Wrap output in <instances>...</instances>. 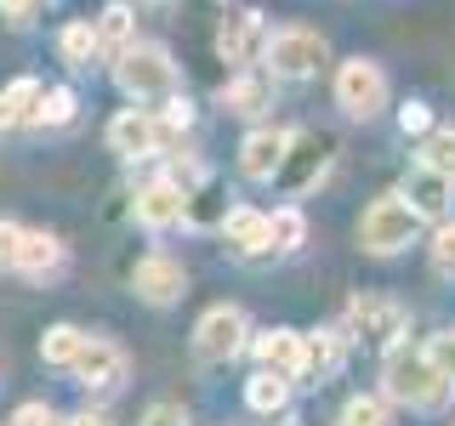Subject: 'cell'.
Here are the masks:
<instances>
[{"label": "cell", "mask_w": 455, "mask_h": 426, "mask_svg": "<svg viewBox=\"0 0 455 426\" xmlns=\"http://www.w3.org/2000/svg\"><path fill=\"white\" fill-rule=\"evenodd\" d=\"M381 398L404 409H421V415H438V409L455 398V381L433 364L427 347H410V341H393L387 364H381Z\"/></svg>", "instance_id": "obj_1"}, {"label": "cell", "mask_w": 455, "mask_h": 426, "mask_svg": "<svg viewBox=\"0 0 455 426\" xmlns=\"http://www.w3.org/2000/svg\"><path fill=\"white\" fill-rule=\"evenodd\" d=\"M114 80H120V91L132 103H165V97H177V63H171L165 46H148V40H137V46H125L114 57Z\"/></svg>", "instance_id": "obj_2"}, {"label": "cell", "mask_w": 455, "mask_h": 426, "mask_svg": "<svg viewBox=\"0 0 455 426\" xmlns=\"http://www.w3.org/2000/svg\"><path fill=\"white\" fill-rule=\"evenodd\" d=\"M331 63V46H324L319 28H274L262 35V68L274 80H313Z\"/></svg>", "instance_id": "obj_3"}, {"label": "cell", "mask_w": 455, "mask_h": 426, "mask_svg": "<svg viewBox=\"0 0 455 426\" xmlns=\"http://www.w3.org/2000/svg\"><path fill=\"white\" fill-rule=\"evenodd\" d=\"M331 160H336V142L324 131H291V148H284V160L274 170V188L284 199H302L331 177Z\"/></svg>", "instance_id": "obj_4"}, {"label": "cell", "mask_w": 455, "mask_h": 426, "mask_svg": "<svg viewBox=\"0 0 455 426\" xmlns=\"http://www.w3.org/2000/svg\"><path fill=\"white\" fill-rule=\"evenodd\" d=\"M421 233V217L404 205V193H381L376 205L359 217V250L370 256H398L410 250V239Z\"/></svg>", "instance_id": "obj_5"}, {"label": "cell", "mask_w": 455, "mask_h": 426, "mask_svg": "<svg viewBox=\"0 0 455 426\" xmlns=\"http://www.w3.org/2000/svg\"><path fill=\"white\" fill-rule=\"evenodd\" d=\"M245 347H251V319H245V307H234V302L211 307L205 319L194 324V359L199 364H234Z\"/></svg>", "instance_id": "obj_6"}, {"label": "cell", "mask_w": 455, "mask_h": 426, "mask_svg": "<svg viewBox=\"0 0 455 426\" xmlns=\"http://www.w3.org/2000/svg\"><path fill=\"white\" fill-rule=\"evenodd\" d=\"M336 108L347 114V120H376V114L387 108V75H381V63L347 57V63L336 68Z\"/></svg>", "instance_id": "obj_7"}, {"label": "cell", "mask_w": 455, "mask_h": 426, "mask_svg": "<svg viewBox=\"0 0 455 426\" xmlns=\"http://www.w3.org/2000/svg\"><path fill=\"white\" fill-rule=\"evenodd\" d=\"M68 375H75L85 392H120L125 375H132V359H125L120 341L85 335V347H80V359H75V369H68Z\"/></svg>", "instance_id": "obj_8"}, {"label": "cell", "mask_w": 455, "mask_h": 426, "mask_svg": "<svg viewBox=\"0 0 455 426\" xmlns=\"http://www.w3.org/2000/svg\"><path fill=\"white\" fill-rule=\"evenodd\" d=\"M108 148L120 154V160H154V154L165 148V131L148 108H125V114L108 120Z\"/></svg>", "instance_id": "obj_9"}, {"label": "cell", "mask_w": 455, "mask_h": 426, "mask_svg": "<svg viewBox=\"0 0 455 426\" xmlns=\"http://www.w3.org/2000/svg\"><path fill=\"white\" fill-rule=\"evenodd\" d=\"M132 290L142 302H154V307H171V302H182V290H188V273H182L177 256L154 250V256H142L132 267Z\"/></svg>", "instance_id": "obj_10"}, {"label": "cell", "mask_w": 455, "mask_h": 426, "mask_svg": "<svg viewBox=\"0 0 455 426\" xmlns=\"http://www.w3.org/2000/svg\"><path fill=\"white\" fill-rule=\"evenodd\" d=\"M251 347H256V364L262 369H274V375H284L296 387L302 381V369H307V335L302 330H262V335H251Z\"/></svg>", "instance_id": "obj_11"}, {"label": "cell", "mask_w": 455, "mask_h": 426, "mask_svg": "<svg viewBox=\"0 0 455 426\" xmlns=\"http://www.w3.org/2000/svg\"><path fill=\"white\" fill-rule=\"evenodd\" d=\"M347 324H353V335L370 341V347H393V341L404 335V307L387 302V296H359V302L347 307Z\"/></svg>", "instance_id": "obj_12"}, {"label": "cell", "mask_w": 455, "mask_h": 426, "mask_svg": "<svg viewBox=\"0 0 455 426\" xmlns=\"http://www.w3.org/2000/svg\"><path fill=\"white\" fill-rule=\"evenodd\" d=\"M132 210H137V222L148 227V233H165V227L182 222V210H188V193H182L171 177H160V182H148V188H137Z\"/></svg>", "instance_id": "obj_13"}, {"label": "cell", "mask_w": 455, "mask_h": 426, "mask_svg": "<svg viewBox=\"0 0 455 426\" xmlns=\"http://www.w3.org/2000/svg\"><path fill=\"white\" fill-rule=\"evenodd\" d=\"M398 193H404V205H410V210H416V217L427 222V217H450L455 182L444 177V170H433V165H416V170L404 177V188H398Z\"/></svg>", "instance_id": "obj_14"}, {"label": "cell", "mask_w": 455, "mask_h": 426, "mask_svg": "<svg viewBox=\"0 0 455 426\" xmlns=\"http://www.w3.org/2000/svg\"><path fill=\"white\" fill-rule=\"evenodd\" d=\"M284 148H291V131H279V125H262V131H251L245 148H239V170H245L251 182H274Z\"/></svg>", "instance_id": "obj_15"}, {"label": "cell", "mask_w": 455, "mask_h": 426, "mask_svg": "<svg viewBox=\"0 0 455 426\" xmlns=\"http://www.w3.org/2000/svg\"><path fill=\"white\" fill-rule=\"evenodd\" d=\"M12 273H23V279H57V273H63V239H57V233H28V227H23L18 267H12Z\"/></svg>", "instance_id": "obj_16"}, {"label": "cell", "mask_w": 455, "mask_h": 426, "mask_svg": "<svg viewBox=\"0 0 455 426\" xmlns=\"http://www.w3.org/2000/svg\"><path fill=\"white\" fill-rule=\"evenodd\" d=\"M222 239H228V250H234V256L274 250V245H267V217H262V210H251V205H234L222 217Z\"/></svg>", "instance_id": "obj_17"}, {"label": "cell", "mask_w": 455, "mask_h": 426, "mask_svg": "<svg viewBox=\"0 0 455 426\" xmlns=\"http://www.w3.org/2000/svg\"><path fill=\"white\" fill-rule=\"evenodd\" d=\"M222 103H228V114H262L267 103H274V75H256V68H245V75H234L222 85Z\"/></svg>", "instance_id": "obj_18"}, {"label": "cell", "mask_w": 455, "mask_h": 426, "mask_svg": "<svg viewBox=\"0 0 455 426\" xmlns=\"http://www.w3.org/2000/svg\"><path fill=\"white\" fill-rule=\"evenodd\" d=\"M97 51H108V57H120L125 46H137V12L125 6V0H114V6L97 12Z\"/></svg>", "instance_id": "obj_19"}, {"label": "cell", "mask_w": 455, "mask_h": 426, "mask_svg": "<svg viewBox=\"0 0 455 426\" xmlns=\"http://www.w3.org/2000/svg\"><path fill=\"white\" fill-rule=\"evenodd\" d=\"M40 97H46V85L40 80H12L6 91H0V131H12V125H35L40 114Z\"/></svg>", "instance_id": "obj_20"}, {"label": "cell", "mask_w": 455, "mask_h": 426, "mask_svg": "<svg viewBox=\"0 0 455 426\" xmlns=\"http://www.w3.org/2000/svg\"><path fill=\"white\" fill-rule=\"evenodd\" d=\"M228 188L217 177H199V188H188V210H182V222L188 227H222V217H228Z\"/></svg>", "instance_id": "obj_21"}, {"label": "cell", "mask_w": 455, "mask_h": 426, "mask_svg": "<svg viewBox=\"0 0 455 426\" xmlns=\"http://www.w3.org/2000/svg\"><path fill=\"white\" fill-rule=\"evenodd\" d=\"M245 404L256 409V415H284L291 409V381L284 375H274V369H256V375L245 381Z\"/></svg>", "instance_id": "obj_22"}, {"label": "cell", "mask_w": 455, "mask_h": 426, "mask_svg": "<svg viewBox=\"0 0 455 426\" xmlns=\"http://www.w3.org/2000/svg\"><path fill=\"white\" fill-rule=\"evenodd\" d=\"M341 330H313L307 335V369H302V381H331L336 369H341Z\"/></svg>", "instance_id": "obj_23"}, {"label": "cell", "mask_w": 455, "mask_h": 426, "mask_svg": "<svg viewBox=\"0 0 455 426\" xmlns=\"http://www.w3.org/2000/svg\"><path fill=\"white\" fill-rule=\"evenodd\" d=\"M80 347H85V330H80V324H52V330L40 335V359H46L52 369H75Z\"/></svg>", "instance_id": "obj_24"}, {"label": "cell", "mask_w": 455, "mask_h": 426, "mask_svg": "<svg viewBox=\"0 0 455 426\" xmlns=\"http://www.w3.org/2000/svg\"><path fill=\"white\" fill-rule=\"evenodd\" d=\"M256 35H262L256 12H239V18H228V23H222L217 46H222V57H228V63H251V46H256Z\"/></svg>", "instance_id": "obj_25"}, {"label": "cell", "mask_w": 455, "mask_h": 426, "mask_svg": "<svg viewBox=\"0 0 455 426\" xmlns=\"http://www.w3.org/2000/svg\"><path fill=\"white\" fill-rule=\"evenodd\" d=\"M302 239H307V217H302L296 205H279L274 217H267V245H274L279 256L302 250Z\"/></svg>", "instance_id": "obj_26"}, {"label": "cell", "mask_w": 455, "mask_h": 426, "mask_svg": "<svg viewBox=\"0 0 455 426\" xmlns=\"http://www.w3.org/2000/svg\"><path fill=\"white\" fill-rule=\"evenodd\" d=\"M336 426H393V404L381 392H359L341 404V421Z\"/></svg>", "instance_id": "obj_27"}, {"label": "cell", "mask_w": 455, "mask_h": 426, "mask_svg": "<svg viewBox=\"0 0 455 426\" xmlns=\"http://www.w3.org/2000/svg\"><path fill=\"white\" fill-rule=\"evenodd\" d=\"M57 51H63L68 68H92V51H97V28L92 23H68L57 35Z\"/></svg>", "instance_id": "obj_28"}, {"label": "cell", "mask_w": 455, "mask_h": 426, "mask_svg": "<svg viewBox=\"0 0 455 426\" xmlns=\"http://www.w3.org/2000/svg\"><path fill=\"white\" fill-rule=\"evenodd\" d=\"M421 165H433V170H444V177L455 182V125H433L421 142Z\"/></svg>", "instance_id": "obj_29"}, {"label": "cell", "mask_w": 455, "mask_h": 426, "mask_svg": "<svg viewBox=\"0 0 455 426\" xmlns=\"http://www.w3.org/2000/svg\"><path fill=\"white\" fill-rule=\"evenodd\" d=\"M75 91H68V85H57V91H46L40 97V114H35V125H68L75 120Z\"/></svg>", "instance_id": "obj_30"}, {"label": "cell", "mask_w": 455, "mask_h": 426, "mask_svg": "<svg viewBox=\"0 0 455 426\" xmlns=\"http://www.w3.org/2000/svg\"><path fill=\"white\" fill-rule=\"evenodd\" d=\"M154 120H160V131H165V142H171V137H182V131L194 125V103L177 91V97H165V103H160V114H154Z\"/></svg>", "instance_id": "obj_31"}, {"label": "cell", "mask_w": 455, "mask_h": 426, "mask_svg": "<svg viewBox=\"0 0 455 426\" xmlns=\"http://www.w3.org/2000/svg\"><path fill=\"white\" fill-rule=\"evenodd\" d=\"M433 273L455 279V222H438V233H433Z\"/></svg>", "instance_id": "obj_32"}, {"label": "cell", "mask_w": 455, "mask_h": 426, "mask_svg": "<svg viewBox=\"0 0 455 426\" xmlns=\"http://www.w3.org/2000/svg\"><path fill=\"white\" fill-rule=\"evenodd\" d=\"M137 426H194V421H188L182 404H148V415H142Z\"/></svg>", "instance_id": "obj_33"}, {"label": "cell", "mask_w": 455, "mask_h": 426, "mask_svg": "<svg viewBox=\"0 0 455 426\" xmlns=\"http://www.w3.org/2000/svg\"><path fill=\"white\" fill-rule=\"evenodd\" d=\"M12 426H63V415H57L52 404H40V398H35V404H23L18 415H12Z\"/></svg>", "instance_id": "obj_34"}, {"label": "cell", "mask_w": 455, "mask_h": 426, "mask_svg": "<svg viewBox=\"0 0 455 426\" xmlns=\"http://www.w3.org/2000/svg\"><path fill=\"white\" fill-rule=\"evenodd\" d=\"M18 245H23V227L18 222H0V273L18 267Z\"/></svg>", "instance_id": "obj_35"}, {"label": "cell", "mask_w": 455, "mask_h": 426, "mask_svg": "<svg viewBox=\"0 0 455 426\" xmlns=\"http://www.w3.org/2000/svg\"><path fill=\"white\" fill-rule=\"evenodd\" d=\"M398 131H433V108H427V103H404V108H398Z\"/></svg>", "instance_id": "obj_36"}, {"label": "cell", "mask_w": 455, "mask_h": 426, "mask_svg": "<svg viewBox=\"0 0 455 426\" xmlns=\"http://www.w3.org/2000/svg\"><path fill=\"white\" fill-rule=\"evenodd\" d=\"M35 12H40V0H0V18H6L12 28L35 23Z\"/></svg>", "instance_id": "obj_37"}, {"label": "cell", "mask_w": 455, "mask_h": 426, "mask_svg": "<svg viewBox=\"0 0 455 426\" xmlns=\"http://www.w3.org/2000/svg\"><path fill=\"white\" fill-rule=\"evenodd\" d=\"M427 352H433V364L455 381V335H433V341H427Z\"/></svg>", "instance_id": "obj_38"}, {"label": "cell", "mask_w": 455, "mask_h": 426, "mask_svg": "<svg viewBox=\"0 0 455 426\" xmlns=\"http://www.w3.org/2000/svg\"><path fill=\"white\" fill-rule=\"evenodd\" d=\"M63 426H114V421L97 415V409H80V415H63Z\"/></svg>", "instance_id": "obj_39"}, {"label": "cell", "mask_w": 455, "mask_h": 426, "mask_svg": "<svg viewBox=\"0 0 455 426\" xmlns=\"http://www.w3.org/2000/svg\"><path fill=\"white\" fill-rule=\"evenodd\" d=\"M274 426H296V421H291V415H279V421H274Z\"/></svg>", "instance_id": "obj_40"}]
</instances>
